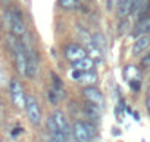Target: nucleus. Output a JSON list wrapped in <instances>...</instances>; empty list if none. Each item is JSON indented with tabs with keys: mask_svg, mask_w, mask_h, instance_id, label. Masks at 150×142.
Returning a JSON list of instances; mask_svg holds the SVG:
<instances>
[{
	"mask_svg": "<svg viewBox=\"0 0 150 142\" xmlns=\"http://www.w3.org/2000/svg\"><path fill=\"white\" fill-rule=\"evenodd\" d=\"M146 107H147V110L150 111V90H149V93H147V98H146Z\"/></svg>",
	"mask_w": 150,
	"mask_h": 142,
	"instance_id": "nucleus-21",
	"label": "nucleus"
},
{
	"mask_svg": "<svg viewBox=\"0 0 150 142\" xmlns=\"http://www.w3.org/2000/svg\"><path fill=\"white\" fill-rule=\"evenodd\" d=\"M132 14V0H118V15L121 18Z\"/></svg>",
	"mask_w": 150,
	"mask_h": 142,
	"instance_id": "nucleus-13",
	"label": "nucleus"
},
{
	"mask_svg": "<svg viewBox=\"0 0 150 142\" xmlns=\"http://www.w3.org/2000/svg\"><path fill=\"white\" fill-rule=\"evenodd\" d=\"M150 46V36H141L135 40V43L132 44V55H140L143 53L147 47Z\"/></svg>",
	"mask_w": 150,
	"mask_h": 142,
	"instance_id": "nucleus-11",
	"label": "nucleus"
},
{
	"mask_svg": "<svg viewBox=\"0 0 150 142\" xmlns=\"http://www.w3.org/2000/svg\"><path fill=\"white\" fill-rule=\"evenodd\" d=\"M132 34H134L135 37H138V36H144V34H150V16H144V18H141V19L137 22V25H135Z\"/></svg>",
	"mask_w": 150,
	"mask_h": 142,
	"instance_id": "nucleus-10",
	"label": "nucleus"
},
{
	"mask_svg": "<svg viewBox=\"0 0 150 142\" xmlns=\"http://www.w3.org/2000/svg\"><path fill=\"white\" fill-rule=\"evenodd\" d=\"M143 3H144V0H132V12H137Z\"/></svg>",
	"mask_w": 150,
	"mask_h": 142,
	"instance_id": "nucleus-18",
	"label": "nucleus"
},
{
	"mask_svg": "<svg viewBox=\"0 0 150 142\" xmlns=\"http://www.w3.org/2000/svg\"><path fill=\"white\" fill-rule=\"evenodd\" d=\"M28 58V65H27V76L30 79H34L37 76V71H38V56L37 53L33 50L27 55Z\"/></svg>",
	"mask_w": 150,
	"mask_h": 142,
	"instance_id": "nucleus-9",
	"label": "nucleus"
},
{
	"mask_svg": "<svg viewBox=\"0 0 150 142\" xmlns=\"http://www.w3.org/2000/svg\"><path fill=\"white\" fill-rule=\"evenodd\" d=\"M91 42H93V46L97 49V50H105L106 49V39L102 33H94L91 36Z\"/></svg>",
	"mask_w": 150,
	"mask_h": 142,
	"instance_id": "nucleus-15",
	"label": "nucleus"
},
{
	"mask_svg": "<svg viewBox=\"0 0 150 142\" xmlns=\"http://www.w3.org/2000/svg\"><path fill=\"white\" fill-rule=\"evenodd\" d=\"M125 73H124V76H125V79H128L129 82H132V80H135L137 77H138V74H140V71H138V68H135L134 65H128V67H125Z\"/></svg>",
	"mask_w": 150,
	"mask_h": 142,
	"instance_id": "nucleus-16",
	"label": "nucleus"
},
{
	"mask_svg": "<svg viewBox=\"0 0 150 142\" xmlns=\"http://www.w3.org/2000/svg\"><path fill=\"white\" fill-rule=\"evenodd\" d=\"M50 117L53 118V121H54V124H56V127H57L59 132H62V133H63L65 136H68V138L72 135V130H71V127H69V124H68V120H66L65 114H63L60 110L53 111V114H52Z\"/></svg>",
	"mask_w": 150,
	"mask_h": 142,
	"instance_id": "nucleus-6",
	"label": "nucleus"
},
{
	"mask_svg": "<svg viewBox=\"0 0 150 142\" xmlns=\"http://www.w3.org/2000/svg\"><path fill=\"white\" fill-rule=\"evenodd\" d=\"M72 67L77 71H81V73L83 71H91L94 68V59L90 58V56H86V58H83V59H80L77 62H74Z\"/></svg>",
	"mask_w": 150,
	"mask_h": 142,
	"instance_id": "nucleus-12",
	"label": "nucleus"
},
{
	"mask_svg": "<svg viewBox=\"0 0 150 142\" xmlns=\"http://www.w3.org/2000/svg\"><path fill=\"white\" fill-rule=\"evenodd\" d=\"M47 96H49V99H50V102H52V104H57V101H59V96H57V95H56L53 90H50Z\"/></svg>",
	"mask_w": 150,
	"mask_h": 142,
	"instance_id": "nucleus-19",
	"label": "nucleus"
},
{
	"mask_svg": "<svg viewBox=\"0 0 150 142\" xmlns=\"http://www.w3.org/2000/svg\"><path fill=\"white\" fill-rule=\"evenodd\" d=\"M59 6L65 11H74L78 6V0H59Z\"/></svg>",
	"mask_w": 150,
	"mask_h": 142,
	"instance_id": "nucleus-17",
	"label": "nucleus"
},
{
	"mask_svg": "<svg viewBox=\"0 0 150 142\" xmlns=\"http://www.w3.org/2000/svg\"><path fill=\"white\" fill-rule=\"evenodd\" d=\"M78 82H81L83 85H87V86H94V83H97V74L94 71H83L78 77Z\"/></svg>",
	"mask_w": 150,
	"mask_h": 142,
	"instance_id": "nucleus-14",
	"label": "nucleus"
},
{
	"mask_svg": "<svg viewBox=\"0 0 150 142\" xmlns=\"http://www.w3.org/2000/svg\"><path fill=\"white\" fill-rule=\"evenodd\" d=\"M141 64L144 65V67H150V52L143 58V61H141Z\"/></svg>",
	"mask_w": 150,
	"mask_h": 142,
	"instance_id": "nucleus-20",
	"label": "nucleus"
},
{
	"mask_svg": "<svg viewBox=\"0 0 150 142\" xmlns=\"http://www.w3.org/2000/svg\"><path fill=\"white\" fill-rule=\"evenodd\" d=\"M9 90H11V99H12V104L22 110L25 108V101H27V95H25V90L21 85V82L18 79H12L11 80V85H9Z\"/></svg>",
	"mask_w": 150,
	"mask_h": 142,
	"instance_id": "nucleus-2",
	"label": "nucleus"
},
{
	"mask_svg": "<svg viewBox=\"0 0 150 142\" xmlns=\"http://www.w3.org/2000/svg\"><path fill=\"white\" fill-rule=\"evenodd\" d=\"M24 110L27 111V117H28V120L33 126H40L41 124V111H40V105H38L34 95H27Z\"/></svg>",
	"mask_w": 150,
	"mask_h": 142,
	"instance_id": "nucleus-1",
	"label": "nucleus"
},
{
	"mask_svg": "<svg viewBox=\"0 0 150 142\" xmlns=\"http://www.w3.org/2000/svg\"><path fill=\"white\" fill-rule=\"evenodd\" d=\"M72 130V136L77 142H90L91 141V135L88 132L87 123L86 121H75L71 127Z\"/></svg>",
	"mask_w": 150,
	"mask_h": 142,
	"instance_id": "nucleus-4",
	"label": "nucleus"
},
{
	"mask_svg": "<svg viewBox=\"0 0 150 142\" xmlns=\"http://www.w3.org/2000/svg\"><path fill=\"white\" fill-rule=\"evenodd\" d=\"M65 56H66V59L69 62L74 64V62H77V61L86 58L87 56V50L81 44H69L65 49Z\"/></svg>",
	"mask_w": 150,
	"mask_h": 142,
	"instance_id": "nucleus-5",
	"label": "nucleus"
},
{
	"mask_svg": "<svg viewBox=\"0 0 150 142\" xmlns=\"http://www.w3.org/2000/svg\"><path fill=\"white\" fill-rule=\"evenodd\" d=\"M13 55H15V67L19 76H27V65H28V58L27 53L22 47L21 43H16L13 47Z\"/></svg>",
	"mask_w": 150,
	"mask_h": 142,
	"instance_id": "nucleus-3",
	"label": "nucleus"
},
{
	"mask_svg": "<svg viewBox=\"0 0 150 142\" xmlns=\"http://www.w3.org/2000/svg\"><path fill=\"white\" fill-rule=\"evenodd\" d=\"M44 142H56V141H53V139H52V138H49V139H46V141H44Z\"/></svg>",
	"mask_w": 150,
	"mask_h": 142,
	"instance_id": "nucleus-22",
	"label": "nucleus"
},
{
	"mask_svg": "<svg viewBox=\"0 0 150 142\" xmlns=\"http://www.w3.org/2000/svg\"><path fill=\"white\" fill-rule=\"evenodd\" d=\"M83 93H84L86 99H87L90 104L99 105V107L103 104V95H102V92H100L96 86H87V87H84Z\"/></svg>",
	"mask_w": 150,
	"mask_h": 142,
	"instance_id": "nucleus-8",
	"label": "nucleus"
},
{
	"mask_svg": "<svg viewBox=\"0 0 150 142\" xmlns=\"http://www.w3.org/2000/svg\"><path fill=\"white\" fill-rule=\"evenodd\" d=\"M11 28L12 31L16 34V36H24L25 34V24H24V19H22V15L19 11H13L11 12Z\"/></svg>",
	"mask_w": 150,
	"mask_h": 142,
	"instance_id": "nucleus-7",
	"label": "nucleus"
}]
</instances>
